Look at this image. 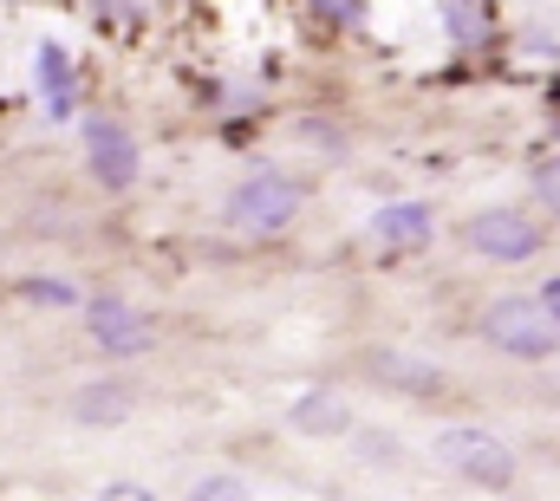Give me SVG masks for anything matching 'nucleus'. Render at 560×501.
Wrapping results in <instances>:
<instances>
[{
	"mask_svg": "<svg viewBox=\"0 0 560 501\" xmlns=\"http://www.w3.org/2000/svg\"><path fill=\"white\" fill-rule=\"evenodd\" d=\"M300 209H306V183H300V176H287V170H255V176H242V183L229 189L222 222H229L235 235H248V242H268L280 229H293Z\"/></svg>",
	"mask_w": 560,
	"mask_h": 501,
	"instance_id": "f257e3e1",
	"label": "nucleus"
},
{
	"mask_svg": "<svg viewBox=\"0 0 560 501\" xmlns=\"http://www.w3.org/2000/svg\"><path fill=\"white\" fill-rule=\"evenodd\" d=\"M430 456H436L443 476H456V482H469V489H515V476H522L515 450H509L495 430H476V423L436 430V436H430Z\"/></svg>",
	"mask_w": 560,
	"mask_h": 501,
	"instance_id": "f03ea898",
	"label": "nucleus"
},
{
	"mask_svg": "<svg viewBox=\"0 0 560 501\" xmlns=\"http://www.w3.org/2000/svg\"><path fill=\"white\" fill-rule=\"evenodd\" d=\"M482 339L509 359H555L560 352V319H548V306L535 293H509V300H489L482 313Z\"/></svg>",
	"mask_w": 560,
	"mask_h": 501,
	"instance_id": "7ed1b4c3",
	"label": "nucleus"
},
{
	"mask_svg": "<svg viewBox=\"0 0 560 501\" xmlns=\"http://www.w3.org/2000/svg\"><path fill=\"white\" fill-rule=\"evenodd\" d=\"M463 248L489 267H515V260H535L541 254V222L528 209H482L463 222Z\"/></svg>",
	"mask_w": 560,
	"mask_h": 501,
	"instance_id": "20e7f679",
	"label": "nucleus"
},
{
	"mask_svg": "<svg viewBox=\"0 0 560 501\" xmlns=\"http://www.w3.org/2000/svg\"><path fill=\"white\" fill-rule=\"evenodd\" d=\"M85 156H92V176L105 189H131L138 183V137L118 118H85Z\"/></svg>",
	"mask_w": 560,
	"mask_h": 501,
	"instance_id": "39448f33",
	"label": "nucleus"
},
{
	"mask_svg": "<svg viewBox=\"0 0 560 501\" xmlns=\"http://www.w3.org/2000/svg\"><path fill=\"white\" fill-rule=\"evenodd\" d=\"M85 326H92V339H98V352H112V359H138L150 352V313L138 306H125V300H92L85 306Z\"/></svg>",
	"mask_w": 560,
	"mask_h": 501,
	"instance_id": "423d86ee",
	"label": "nucleus"
},
{
	"mask_svg": "<svg viewBox=\"0 0 560 501\" xmlns=\"http://www.w3.org/2000/svg\"><path fill=\"white\" fill-rule=\"evenodd\" d=\"M365 235H372L378 248H392V254H411V248H423V242L436 235V215H430V202H385V209H372Z\"/></svg>",
	"mask_w": 560,
	"mask_h": 501,
	"instance_id": "0eeeda50",
	"label": "nucleus"
},
{
	"mask_svg": "<svg viewBox=\"0 0 560 501\" xmlns=\"http://www.w3.org/2000/svg\"><path fill=\"white\" fill-rule=\"evenodd\" d=\"M287 430L293 436H346L352 430V404L339 391H306L287 404Z\"/></svg>",
	"mask_w": 560,
	"mask_h": 501,
	"instance_id": "6e6552de",
	"label": "nucleus"
},
{
	"mask_svg": "<svg viewBox=\"0 0 560 501\" xmlns=\"http://www.w3.org/2000/svg\"><path fill=\"white\" fill-rule=\"evenodd\" d=\"M131 404H138V391H131V384H118V377H98V384L72 391V417H79L85 430H112V423H125V417H131Z\"/></svg>",
	"mask_w": 560,
	"mask_h": 501,
	"instance_id": "1a4fd4ad",
	"label": "nucleus"
},
{
	"mask_svg": "<svg viewBox=\"0 0 560 501\" xmlns=\"http://www.w3.org/2000/svg\"><path fill=\"white\" fill-rule=\"evenodd\" d=\"M436 13H443L450 46H463V53H489L495 20H489V7H482V0H436Z\"/></svg>",
	"mask_w": 560,
	"mask_h": 501,
	"instance_id": "9d476101",
	"label": "nucleus"
},
{
	"mask_svg": "<svg viewBox=\"0 0 560 501\" xmlns=\"http://www.w3.org/2000/svg\"><path fill=\"white\" fill-rule=\"evenodd\" d=\"M372 377L392 384V391H411V397H436L443 391V372L423 365V359H405V352H378L372 359Z\"/></svg>",
	"mask_w": 560,
	"mask_h": 501,
	"instance_id": "9b49d317",
	"label": "nucleus"
},
{
	"mask_svg": "<svg viewBox=\"0 0 560 501\" xmlns=\"http://www.w3.org/2000/svg\"><path fill=\"white\" fill-rule=\"evenodd\" d=\"M39 98H46V112L52 118H72V59H66V46H39Z\"/></svg>",
	"mask_w": 560,
	"mask_h": 501,
	"instance_id": "f8f14e48",
	"label": "nucleus"
},
{
	"mask_svg": "<svg viewBox=\"0 0 560 501\" xmlns=\"http://www.w3.org/2000/svg\"><path fill=\"white\" fill-rule=\"evenodd\" d=\"M20 300H33V306H79V287H66V280H20Z\"/></svg>",
	"mask_w": 560,
	"mask_h": 501,
	"instance_id": "ddd939ff",
	"label": "nucleus"
},
{
	"mask_svg": "<svg viewBox=\"0 0 560 501\" xmlns=\"http://www.w3.org/2000/svg\"><path fill=\"white\" fill-rule=\"evenodd\" d=\"M535 202H541V209L560 222V156H548V163L535 170Z\"/></svg>",
	"mask_w": 560,
	"mask_h": 501,
	"instance_id": "4468645a",
	"label": "nucleus"
},
{
	"mask_svg": "<svg viewBox=\"0 0 560 501\" xmlns=\"http://www.w3.org/2000/svg\"><path fill=\"white\" fill-rule=\"evenodd\" d=\"M189 496H196V501H242V496H248V482H235V476H202Z\"/></svg>",
	"mask_w": 560,
	"mask_h": 501,
	"instance_id": "2eb2a0df",
	"label": "nucleus"
},
{
	"mask_svg": "<svg viewBox=\"0 0 560 501\" xmlns=\"http://www.w3.org/2000/svg\"><path fill=\"white\" fill-rule=\"evenodd\" d=\"M306 7L332 26H359V13H365V0H306Z\"/></svg>",
	"mask_w": 560,
	"mask_h": 501,
	"instance_id": "dca6fc26",
	"label": "nucleus"
},
{
	"mask_svg": "<svg viewBox=\"0 0 560 501\" xmlns=\"http://www.w3.org/2000/svg\"><path fill=\"white\" fill-rule=\"evenodd\" d=\"M98 20H143V0H92Z\"/></svg>",
	"mask_w": 560,
	"mask_h": 501,
	"instance_id": "f3484780",
	"label": "nucleus"
},
{
	"mask_svg": "<svg viewBox=\"0 0 560 501\" xmlns=\"http://www.w3.org/2000/svg\"><path fill=\"white\" fill-rule=\"evenodd\" d=\"M359 450H365L372 463H392V443H385V436H359Z\"/></svg>",
	"mask_w": 560,
	"mask_h": 501,
	"instance_id": "a211bd4d",
	"label": "nucleus"
},
{
	"mask_svg": "<svg viewBox=\"0 0 560 501\" xmlns=\"http://www.w3.org/2000/svg\"><path fill=\"white\" fill-rule=\"evenodd\" d=\"M535 300L548 306V319H560V273H555V280H548V287H541V293H535Z\"/></svg>",
	"mask_w": 560,
	"mask_h": 501,
	"instance_id": "6ab92c4d",
	"label": "nucleus"
}]
</instances>
